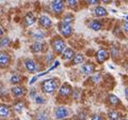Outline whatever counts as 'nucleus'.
Instances as JSON below:
<instances>
[{"label": "nucleus", "mask_w": 128, "mask_h": 120, "mask_svg": "<svg viewBox=\"0 0 128 120\" xmlns=\"http://www.w3.org/2000/svg\"><path fill=\"white\" fill-rule=\"evenodd\" d=\"M58 87V79L56 78H49L47 81L43 82L42 84V90L45 93H52Z\"/></svg>", "instance_id": "f257e3e1"}, {"label": "nucleus", "mask_w": 128, "mask_h": 120, "mask_svg": "<svg viewBox=\"0 0 128 120\" xmlns=\"http://www.w3.org/2000/svg\"><path fill=\"white\" fill-rule=\"evenodd\" d=\"M52 47H54L56 53H59V54H62L63 51L66 49L65 42H64L62 39H56L52 42Z\"/></svg>", "instance_id": "f03ea898"}, {"label": "nucleus", "mask_w": 128, "mask_h": 120, "mask_svg": "<svg viewBox=\"0 0 128 120\" xmlns=\"http://www.w3.org/2000/svg\"><path fill=\"white\" fill-rule=\"evenodd\" d=\"M70 116V109L64 106H59L56 108V118L57 119H64Z\"/></svg>", "instance_id": "7ed1b4c3"}, {"label": "nucleus", "mask_w": 128, "mask_h": 120, "mask_svg": "<svg viewBox=\"0 0 128 120\" xmlns=\"http://www.w3.org/2000/svg\"><path fill=\"white\" fill-rule=\"evenodd\" d=\"M60 32L63 37L68 38L73 33V27H72V24H62L60 26Z\"/></svg>", "instance_id": "20e7f679"}, {"label": "nucleus", "mask_w": 128, "mask_h": 120, "mask_svg": "<svg viewBox=\"0 0 128 120\" xmlns=\"http://www.w3.org/2000/svg\"><path fill=\"white\" fill-rule=\"evenodd\" d=\"M108 58H109V51H108L107 49H105V48L99 49L97 53H96V59H97V61L99 63L105 62Z\"/></svg>", "instance_id": "39448f33"}, {"label": "nucleus", "mask_w": 128, "mask_h": 120, "mask_svg": "<svg viewBox=\"0 0 128 120\" xmlns=\"http://www.w3.org/2000/svg\"><path fill=\"white\" fill-rule=\"evenodd\" d=\"M51 8L57 14H60L64 9V0H54L51 3Z\"/></svg>", "instance_id": "423d86ee"}, {"label": "nucleus", "mask_w": 128, "mask_h": 120, "mask_svg": "<svg viewBox=\"0 0 128 120\" xmlns=\"http://www.w3.org/2000/svg\"><path fill=\"white\" fill-rule=\"evenodd\" d=\"M72 93V88L68 84H63V85L60 87V90H59V94L61 97H68Z\"/></svg>", "instance_id": "0eeeda50"}, {"label": "nucleus", "mask_w": 128, "mask_h": 120, "mask_svg": "<svg viewBox=\"0 0 128 120\" xmlns=\"http://www.w3.org/2000/svg\"><path fill=\"white\" fill-rule=\"evenodd\" d=\"M25 66H26V69L29 72H31V73H34V72L38 71L36 63H35L34 60H32V59H27L26 62H25Z\"/></svg>", "instance_id": "6e6552de"}, {"label": "nucleus", "mask_w": 128, "mask_h": 120, "mask_svg": "<svg viewBox=\"0 0 128 120\" xmlns=\"http://www.w3.org/2000/svg\"><path fill=\"white\" fill-rule=\"evenodd\" d=\"M25 92H26L25 88L22 87V86H15V87L12 88V93H13L15 97H17V98L22 97V95L25 94Z\"/></svg>", "instance_id": "1a4fd4ad"}, {"label": "nucleus", "mask_w": 128, "mask_h": 120, "mask_svg": "<svg viewBox=\"0 0 128 120\" xmlns=\"http://www.w3.org/2000/svg\"><path fill=\"white\" fill-rule=\"evenodd\" d=\"M94 71H95V67H94V65H92V63H86V65H83L82 68H81V72H82V73H84V74H86V75L92 74Z\"/></svg>", "instance_id": "9d476101"}, {"label": "nucleus", "mask_w": 128, "mask_h": 120, "mask_svg": "<svg viewBox=\"0 0 128 120\" xmlns=\"http://www.w3.org/2000/svg\"><path fill=\"white\" fill-rule=\"evenodd\" d=\"M9 63H10V56L6 53H1V55H0V65H1V67L4 68Z\"/></svg>", "instance_id": "9b49d317"}, {"label": "nucleus", "mask_w": 128, "mask_h": 120, "mask_svg": "<svg viewBox=\"0 0 128 120\" xmlns=\"http://www.w3.org/2000/svg\"><path fill=\"white\" fill-rule=\"evenodd\" d=\"M75 56H76V55H75L74 50L72 49V48H66V49L62 53V57H63V59H65V60H70V59H73Z\"/></svg>", "instance_id": "f8f14e48"}, {"label": "nucleus", "mask_w": 128, "mask_h": 120, "mask_svg": "<svg viewBox=\"0 0 128 120\" xmlns=\"http://www.w3.org/2000/svg\"><path fill=\"white\" fill-rule=\"evenodd\" d=\"M40 24L43 26V27H45V28H48V27H50L51 26V19L48 17V16H41V18H40Z\"/></svg>", "instance_id": "ddd939ff"}, {"label": "nucleus", "mask_w": 128, "mask_h": 120, "mask_svg": "<svg viewBox=\"0 0 128 120\" xmlns=\"http://www.w3.org/2000/svg\"><path fill=\"white\" fill-rule=\"evenodd\" d=\"M0 115H1L2 118H6V117H8V116H10V108H9V106L2 104L1 107H0Z\"/></svg>", "instance_id": "4468645a"}, {"label": "nucleus", "mask_w": 128, "mask_h": 120, "mask_svg": "<svg viewBox=\"0 0 128 120\" xmlns=\"http://www.w3.org/2000/svg\"><path fill=\"white\" fill-rule=\"evenodd\" d=\"M90 28H92V29L95 30V31H98L102 28V24L98 21H92L90 23Z\"/></svg>", "instance_id": "2eb2a0df"}, {"label": "nucleus", "mask_w": 128, "mask_h": 120, "mask_svg": "<svg viewBox=\"0 0 128 120\" xmlns=\"http://www.w3.org/2000/svg\"><path fill=\"white\" fill-rule=\"evenodd\" d=\"M95 14L97 15V16H106V15L108 14V12H107V10L105 9V8H102V7H96Z\"/></svg>", "instance_id": "dca6fc26"}, {"label": "nucleus", "mask_w": 128, "mask_h": 120, "mask_svg": "<svg viewBox=\"0 0 128 120\" xmlns=\"http://www.w3.org/2000/svg\"><path fill=\"white\" fill-rule=\"evenodd\" d=\"M108 116H109L110 120H118L120 117H121V114H120L118 111H116V110H111Z\"/></svg>", "instance_id": "f3484780"}, {"label": "nucleus", "mask_w": 128, "mask_h": 120, "mask_svg": "<svg viewBox=\"0 0 128 120\" xmlns=\"http://www.w3.org/2000/svg\"><path fill=\"white\" fill-rule=\"evenodd\" d=\"M31 48L34 53H40V51H42V49H43V44L41 42H36L32 45Z\"/></svg>", "instance_id": "a211bd4d"}, {"label": "nucleus", "mask_w": 128, "mask_h": 120, "mask_svg": "<svg viewBox=\"0 0 128 120\" xmlns=\"http://www.w3.org/2000/svg\"><path fill=\"white\" fill-rule=\"evenodd\" d=\"M14 109L17 111V113H22V111L25 109V103H24V102H18V103H16L15 106H14Z\"/></svg>", "instance_id": "6ab92c4d"}, {"label": "nucleus", "mask_w": 128, "mask_h": 120, "mask_svg": "<svg viewBox=\"0 0 128 120\" xmlns=\"http://www.w3.org/2000/svg\"><path fill=\"white\" fill-rule=\"evenodd\" d=\"M10 81H11L12 84H19L22 82V76L20 75H18V74H14V75H12Z\"/></svg>", "instance_id": "aec40b11"}, {"label": "nucleus", "mask_w": 128, "mask_h": 120, "mask_svg": "<svg viewBox=\"0 0 128 120\" xmlns=\"http://www.w3.org/2000/svg\"><path fill=\"white\" fill-rule=\"evenodd\" d=\"M34 22H35V18H34V16H33V14H28L27 15V17H26V23H27V25L28 26H31V25H33L34 24Z\"/></svg>", "instance_id": "412c9836"}, {"label": "nucleus", "mask_w": 128, "mask_h": 120, "mask_svg": "<svg viewBox=\"0 0 128 120\" xmlns=\"http://www.w3.org/2000/svg\"><path fill=\"white\" fill-rule=\"evenodd\" d=\"M83 60H84V57H83V55L81 54H77L74 57V63L75 65H78V63H82Z\"/></svg>", "instance_id": "4be33fe9"}, {"label": "nucleus", "mask_w": 128, "mask_h": 120, "mask_svg": "<svg viewBox=\"0 0 128 120\" xmlns=\"http://www.w3.org/2000/svg\"><path fill=\"white\" fill-rule=\"evenodd\" d=\"M109 101H110L111 104H113V105H118V104H120V99L114 94L109 95Z\"/></svg>", "instance_id": "5701e85b"}, {"label": "nucleus", "mask_w": 128, "mask_h": 120, "mask_svg": "<svg viewBox=\"0 0 128 120\" xmlns=\"http://www.w3.org/2000/svg\"><path fill=\"white\" fill-rule=\"evenodd\" d=\"M73 21H74V16L72 14H66L63 17V24H72Z\"/></svg>", "instance_id": "b1692460"}, {"label": "nucleus", "mask_w": 128, "mask_h": 120, "mask_svg": "<svg viewBox=\"0 0 128 120\" xmlns=\"http://www.w3.org/2000/svg\"><path fill=\"white\" fill-rule=\"evenodd\" d=\"M34 38L36 39V40H43L44 38H45V33L44 32H42V31H40V30H38V31H35L34 32Z\"/></svg>", "instance_id": "393cba45"}, {"label": "nucleus", "mask_w": 128, "mask_h": 120, "mask_svg": "<svg viewBox=\"0 0 128 120\" xmlns=\"http://www.w3.org/2000/svg\"><path fill=\"white\" fill-rule=\"evenodd\" d=\"M9 44H10V39L9 38H2L1 39V47L2 48L9 46Z\"/></svg>", "instance_id": "a878e982"}, {"label": "nucleus", "mask_w": 128, "mask_h": 120, "mask_svg": "<svg viewBox=\"0 0 128 120\" xmlns=\"http://www.w3.org/2000/svg\"><path fill=\"white\" fill-rule=\"evenodd\" d=\"M38 120H47L48 119V114L45 113V111H41V113L38 115Z\"/></svg>", "instance_id": "bb28decb"}, {"label": "nucleus", "mask_w": 128, "mask_h": 120, "mask_svg": "<svg viewBox=\"0 0 128 120\" xmlns=\"http://www.w3.org/2000/svg\"><path fill=\"white\" fill-rule=\"evenodd\" d=\"M34 100H35V102H36L38 104H44L45 103V99H44L42 95H38V94L34 98Z\"/></svg>", "instance_id": "cd10ccee"}, {"label": "nucleus", "mask_w": 128, "mask_h": 120, "mask_svg": "<svg viewBox=\"0 0 128 120\" xmlns=\"http://www.w3.org/2000/svg\"><path fill=\"white\" fill-rule=\"evenodd\" d=\"M92 79H93V82H94V83L98 84L99 82L102 81V76H100V74H96V75H94L93 78H92Z\"/></svg>", "instance_id": "c85d7f7f"}, {"label": "nucleus", "mask_w": 128, "mask_h": 120, "mask_svg": "<svg viewBox=\"0 0 128 120\" xmlns=\"http://www.w3.org/2000/svg\"><path fill=\"white\" fill-rule=\"evenodd\" d=\"M67 2H68V5H70V7H73V8L77 7V5H78V1H77V0H67Z\"/></svg>", "instance_id": "c756f323"}, {"label": "nucleus", "mask_w": 128, "mask_h": 120, "mask_svg": "<svg viewBox=\"0 0 128 120\" xmlns=\"http://www.w3.org/2000/svg\"><path fill=\"white\" fill-rule=\"evenodd\" d=\"M118 55V50L115 49V47H113V48H112V57L115 58Z\"/></svg>", "instance_id": "7c9ffc66"}, {"label": "nucleus", "mask_w": 128, "mask_h": 120, "mask_svg": "<svg viewBox=\"0 0 128 120\" xmlns=\"http://www.w3.org/2000/svg\"><path fill=\"white\" fill-rule=\"evenodd\" d=\"M92 120H104L102 116H99V115H94L93 117H92Z\"/></svg>", "instance_id": "2f4dec72"}, {"label": "nucleus", "mask_w": 128, "mask_h": 120, "mask_svg": "<svg viewBox=\"0 0 128 120\" xmlns=\"http://www.w3.org/2000/svg\"><path fill=\"white\" fill-rule=\"evenodd\" d=\"M88 2L90 3V5H97V3L99 2V0H86Z\"/></svg>", "instance_id": "473e14b6"}, {"label": "nucleus", "mask_w": 128, "mask_h": 120, "mask_svg": "<svg viewBox=\"0 0 128 120\" xmlns=\"http://www.w3.org/2000/svg\"><path fill=\"white\" fill-rule=\"evenodd\" d=\"M52 59H54V55H52V54H48V55H47V61H48V62H50Z\"/></svg>", "instance_id": "72a5a7b5"}, {"label": "nucleus", "mask_w": 128, "mask_h": 120, "mask_svg": "<svg viewBox=\"0 0 128 120\" xmlns=\"http://www.w3.org/2000/svg\"><path fill=\"white\" fill-rule=\"evenodd\" d=\"M38 76H35V77H33V78H32L31 81H30V85H32V84H33L35 81H36V79H38Z\"/></svg>", "instance_id": "f704fd0d"}, {"label": "nucleus", "mask_w": 128, "mask_h": 120, "mask_svg": "<svg viewBox=\"0 0 128 120\" xmlns=\"http://www.w3.org/2000/svg\"><path fill=\"white\" fill-rule=\"evenodd\" d=\"M124 28H125L126 31H128V22H126L125 24H124Z\"/></svg>", "instance_id": "c9c22d12"}, {"label": "nucleus", "mask_w": 128, "mask_h": 120, "mask_svg": "<svg viewBox=\"0 0 128 120\" xmlns=\"http://www.w3.org/2000/svg\"><path fill=\"white\" fill-rule=\"evenodd\" d=\"M125 95H126V97L128 98V87H127L126 89H125Z\"/></svg>", "instance_id": "e433bc0d"}, {"label": "nucleus", "mask_w": 128, "mask_h": 120, "mask_svg": "<svg viewBox=\"0 0 128 120\" xmlns=\"http://www.w3.org/2000/svg\"><path fill=\"white\" fill-rule=\"evenodd\" d=\"M102 1L105 3H109V2H111V0H102Z\"/></svg>", "instance_id": "4c0bfd02"}, {"label": "nucleus", "mask_w": 128, "mask_h": 120, "mask_svg": "<svg viewBox=\"0 0 128 120\" xmlns=\"http://www.w3.org/2000/svg\"><path fill=\"white\" fill-rule=\"evenodd\" d=\"M126 69H127V71H128V63H127V66H126Z\"/></svg>", "instance_id": "58836bf2"}, {"label": "nucleus", "mask_w": 128, "mask_h": 120, "mask_svg": "<svg viewBox=\"0 0 128 120\" xmlns=\"http://www.w3.org/2000/svg\"><path fill=\"white\" fill-rule=\"evenodd\" d=\"M123 1H125V2H128V0H123Z\"/></svg>", "instance_id": "ea45409f"}, {"label": "nucleus", "mask_w": 128, "mask_h": 120, "mask_svg": "<svg viewBox=\"0 0 128 120\" xmlns=\"http://www.w3.org/2000/svg\"><path fill=\"white\" fill-rule=\"evenodd\" d=\"M126 21H127V22H128V16H126Z\"/></svg>", "instance_id": "a19ab883"}, {"label": "nucleus", "mask_w": 128, "mask_h": 120, "mask_svg": "<svg viewBox=\"0 0 128 120\" xmlns=\"http://www.w3.org/2000/svg\"><path fill=\"white\" fill-rule=\"evenodd\" d=\"M121 120H127V119H121Z\"/></svg>", "instance_id": "79ce46f5"}]
</instances>
